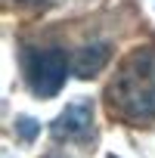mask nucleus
Instances as JSON below:
<instances>
[{
	"instance_id": "obj_2",
	"label": "nucleus",
	"mask_w": 155,
	"mask_h": 158,
	"mask_svg": "<svg viewBox=\"0 0 155 158\" xmlns=\"http://www.w3.org/2000/svg\"><path fill=\"white\" fill-rule=\"evenodd\" d=\"M68 68L71 62L59 47H25L22 50V77L37 99H50L62 90Z\"/></svg>"
},
{
	"instance_id": "obj_1",
	"label": "nucleus",
	"mask_w": 155,
	"mask_h": 158,
	"mask_svg": "<svg viewBox=\"0 0 155 158\" xmlns=\"http://www.w3.org/2000/svg\"><path fill=\"white\" fill-rule=\"evenodd\" d=\"M103 102L112 118L146 127L155 124V44L136 47L106 84Z\"/></svg>"
},
{
	"instance_id": "obj_7",
	"label": "nucleus",
	"mask_w": 155,
	"mask_h": 158,
	"mask_svg": "<svg viewBox=\"0 0 155 158\" xmlns=\"http://www.w3.org/2000/svg\"><path fill=\"white\" fill-rule=\"evenodd\" d=\"M47 158H59V155H47Z\"/></svg>"
},
{
	"instance_id": "obj_5",
	"label": "nucleus",
	"mask_w": 155,
	"mask_h": 158,
	"mask_svg": "<svg viewBox=\"0 0 155 158\" xmlns=\"http://www.w3.org/2000/svg\"><path fill=\"white\" fill-rule=\"evenodd\" d=\"M16 133H19V139H25V143H31L37 133H40V124L34 121V118H16Z\"/></svg>"
},
{
	"instance_id": "obj_6",
	"label": "nucleus",
	"mask_w": 155,
	"mask_h": 158,
	"mask_svg": "<svg viewBox=\"0 0 155 158\" xmlns=\"http://www.w3.org/2000/svg\"><path fill=\"white\" fill-rule=\"evenodd\" d=\"M25 3V0H22ZM28 3H40V6H47V3H53V0H28Z\"/></svg>"
},
{
	"instance_id": "obj_4",
	"label": "nucleus",
	"mask_w": 155,
	"mask_h": 158,
	"mask_svg": "<svg viewBox=\"0 0 155 158\" xmlns=\"http://www.w3.org/2000/svg\"><path fill=\"white\" fill-rule=\"evenodd\" d=\"M109 56H112V47L109 44H87V47H81L74 53V59H71V71L78 74V77H84V81H90V77H96L103 68H106V62H109Z\"/></svg>"
},
{
	"instance_id": "obj_3",
	"label": "nucleus",
	"mask_w": 155,
	"mask_h": 158,
	"mask_svg": "<svg viewBox=\"0 0 155 158\" xmlns=\"http://www.w3.org/2000/svg\"><path fill=\"white\" fill-rule=\"evenodd\" d=\"M50 136L56 143H68V146H90L96 139L93 102L90 99H78V102L65 106L62 115L50 124Z\"/></svg>"
}]
</instances>
